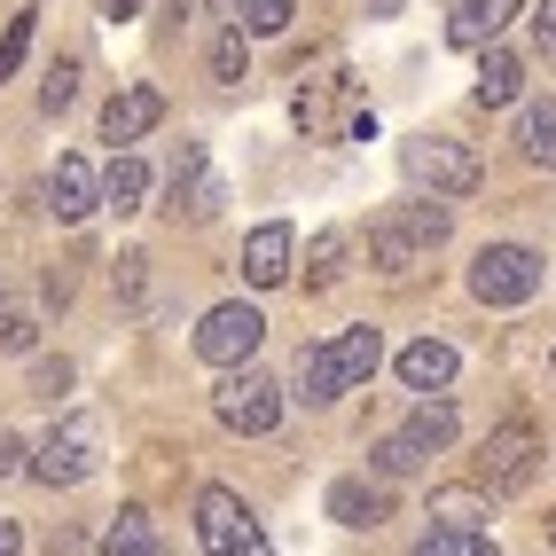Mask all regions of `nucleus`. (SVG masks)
Returning a JSON list of instances; mask_svg holds the SVG:
<instances>
[{
	"instance_id": "1",
	"label": "nucleus",
	"mask_w": 556,
	"mask_h": 556,
	"mask_svg": "<svg viewBox=\"0 0 556 556\" xmlns=\"http://www.w3.org/2000/svg\"><path fill=\"white\" fill-rule=\"evenodd\" d=\"M447 228H455V212H447V197H416V204H392L377 228H368V267L377 275H416L424 258L447 243Z\"/></svg>"
},
{
	"instance_id": "2",
	"label": "nucleus",
	"mask_w": 556,
	"mask_h": 556,
	"mask_svg": "<svg viewBox=\"0 0 556 556\" xmlns=\"http://www.w3.org/2000/svg\"><path fill=\"white\" fill-rule=\"evenodd\" d=\"M400 165H407V180H416V189H431V197H470L478 180H486V165H478L463 141H447V134L400 141Z\"/></svg>"
},
{
	"instance_id": "3",
	"label": "nucleus",
	"mask_w": 556,
	"mask_h": 556,
	"mask_svg": "<svg viewBox=\"0 0 556 556\" xmlns=\"http://www.w3.org/2000/svg\"><path fill=\"white\" fill-rule=\"evenodd\" d=\"M197 541H204V556H275V541L258 533V517L228 486H204L197 494Z\"/></svg>"
},
{
	"instance_id": "4",
	"label": "nucleus",
	"mask_w": 556,
	"mask_h": 556,
	"mask_svg": "<svg viewBox=\"0 0 556 556\" xmlns=\"http://www.w3.org/2000/svg\"><path fill=\"white\" fill-rule=\"evenodd\" d=\"M541 290V251H526V243H486L470 258V299L478 306H526Z\"/></svg>"
},
{
	"instance_id": "5",
	"label": "nucleus",
	"mask_w": 556,
	"mask_h": 556,
	"mask_svg": "<svg viewBox=\"0 0 556 556\" xmlns=\"http://www.w3.org/2000/svg\"><path fill=\"white\" fill-rule=\"evenodd\" d=\"M533 470H541V431H533V424H502V431L486 439V455H478V486L502 502V494H526Z\"/></svg>"
},
{
	"instance_id": "6",
	"label": "nucleus",
	"mask_w": 556,
	"mask_h": 556,
	"mask_svg": "<svg viewBox=\"0 0 556 556\" xmlns=\"http://www.w3.org/2000/svg\"><path fill=\"white\" fill-rule=\"evenodd\" d=\"M94 416H63L48 439H40V455H31V478L40 486H79V478H94Z\"/></svg>"
},
{
	"instance_id": "7",
	"label": "nucleus",
	"mask_w": 556,
	"mask_h": 556,
	"mask_svg": "<svg viewBox=\"0 0 556 556\" xmlns=\"http://www.w3.org/2000/svg\"><path fill=\"white\" fill-rule=\"evenodd\" d=\"M212 407H219V424H228V431L258 439V431H275V424H282V384H275V377H258V368H236V377L212 392Z\"/></svg>"
},
{
	"instance_id": "8",
	"label": "nucleus",
	"mask_w": 556,
	"mask_h": 556,
	"mask_svg": "<svg viewBox=\"0 0 556 556\" xmlns=\"http://www.w3.org/2000/svg\"><path fill=\"white\" fill-rule=\"evenodd\" d=\"M258 338H267V314L258 306H212L204 321H197V353L212 361V368H236V361H251L258 353Z\"/></svg>"
},
{
	"instance_id": "9",
	"label": "nucleus",
	"mask_w": 556,
	"mask_h": 556,
	"mask_svg": "<svg viewBox=\"0 0 556 556\" xmlns=\"http://www.w3.org/2000/svg\"><path fill=\"white\" fill-rule=\"evenodd\" d=\"M219 204H228V180L212 173V157H204V141H189L180 150V165H173V219H189V228H204V219H219Z\"/></svg>"
},
{
	"instance_id": "10",
	"label": "nucleus",
	"mask_w": 556,
	"mask_h": 556,
	"mask_svg": "<svg viewBox=\"0 0 556 556\" xmlns=\"http://www.w3.org/2000/svg\"><path fill=\"white\" fill-rule=\"evenodd\" d=\"M165 126V94L157 87H126V94H110L102 110V141H118V150H134L141 134H157Z\"/></svg>"
},
{
	"instance_id": "11",
	"label": "nucleus",
	"mask_w": 556,
	"mask_h": 556,
	"mask_svg": "<svg viewBox=\"0 0 556 556\" xmlns=\"http://www.w3.org/2000/svg\"><path fill=\"white\" fill-rule=\"evenodd\" d=\"M102 204V180H94V165L71 150V157H55V173H48V212L55 219H87Z\"/></svg>"
},
{
	"instance_id": "12",
	"label": "nucleus",
	"mask_w": 556,
	"mask_h": 556,
	"mask_svg": "<svg viewBox=\"0 0 556 556\" xmlns=\"http://www.w3.org/2000/svg\"><path fill=\"white\" fill-rule=\"evenodd\" d=\"M329 517H338V526H384L392 517V478H338V486H329Z\"/></svg>"
},
{
	"instance_id": "13",
	"label": "nucleus",
	"mask_w": 556,
	"mask_h": 556,
	"mask_svg": "<svg viewBox=\"0 0 556 556\" xmlns=\"http://www.w3.org/2000/svg\"><path fill=\"white\" fill-rule=\"evenodd\" d=\"M338 392H353L338 338H329V345H306V353H299V400H306V407H321V400H338Z\"/></svg>"
},
{
	"instance_id": "14",
	"label": "nucleus",
	"mask_w": 556,
	"mask_h": 556,
	"mask_svg": "<svg viewBox=\"0 0 556 556\" xmlns=\"http://www.w3.org/2000/svg\"><path fill=\"white\" fill-rule=\"evenodd\" d=\"M509 16H517V0H463L447 16V48H494Z\"/></svg>"
},
{
	"instance_id": "15",
	"label": "nucleus",
	"mask_w": 556,
	"mask_h": 556,
	"mask_svg": "<svg viewBox=\"0 0 556 556\" xmlns=\"http://www.w3.org/2000/svg\"><path fill=\"white\" fill-rule=\"evenodd\" d=\"M455 431H463V424H455V407H447V400H424L416 416L400 424V439H407V455H416V463L447 455V447H455Z\"/></svg>"
},
{
	"instance_id": "16",
	"label": "nucleus",
	"mask_w": 556,
	"mask_h": 556,
	"mask_svg": "<svg viewBox=\"0 0 556 556\" xmlns=\"http://www.w3.org/2000/svg\"><path fill=\"white\" fill-rule=\"evenodd\" d=\"M400 384H407V392H447V384H455V345L416 338V345L400 353Z\"/></svg>"
},
{
	"instance_id": "17",
	"label": "nucleus",
	"mask_w": 556,
	"mask_h": 556,
	"mask_svg": "<svg viewBox=\"0 0 556 556\" xmlns=\"http://www.w3.org/2000/svg\"><path fill=\"white\" fill-rule=\"evenodd\" d=\"M243 275H251L258 290H275V282L290 275V228H282V219L251 228V243H243Z\"/></svg>"
},
{
	"instance_id": "18",
	"label": "nucleus",
	"mask_w": 556,
	"mask_h": 556,
	"mask_svg": "<svg viewBox=\"0 0 556 556\" xmlns=\"http://www.w3.org/2000/svg\"><path fill=\"white\" fill-rule=\"evenodd\" d=\"M141 197H150V165H141L134 150H118L110 173H102V204L110 212H141Z\"/></svg>"
},
{
	"instance_id": "19",
	"label": "nucleus",
	"mask_w": 556,
	"mask_h": 556,
	"mask_svg": "<svg viewBox=\"0 0 556 556\" xmlns=\"http://www.w3.org/2000/svg\"><path fill=\"white\" fill-rule=\"evenodd\" d=\"M517 87H526V63L509 48H486V63H478V102L502 110V102H517Z\"/></svg>"
},
{
	"instance_id": "20",
	"label": "nucleus",
	"mask_w": 556,
	"mask_h": 556,
	"mask_svg": "<svg viewBox=\"0 0 556 556\" xmlns=\"http://www.w3.org/2000/svg\"><path fill=\"white\" fill-rule=\"evenodd\" d=\"M338 353H345V377H353V384H361V377H377V361H384V329L353 321L345 338H338Z\"/></svg>"
},
{
	"instance_id": "21",
	"label": "nucleus",
	"mask_w": 556,
	"mask_h": 556,
	"mask_svg": "<svg viewBox=\"0 0 556 556\" xmlns=\"http://www.w3.org/2000/svg\"><path fill=\"white\" fill-rule=\"evenodd\" d=\"M431 517H439V526H455V533H486L494 502H478V494H431Z\"/></svg>"
},
{
	"instance_id": "22",
	"label": "nucleus",
	"mask_w": 556,
	"mask_h": 556,
	"mask_svg": "<svg viewBox=\"0 0 556 556\" xmlns=\"http://www.w3.org/2000/svg\"><path fill=\"white\" fill-rule=\"evenodd\" d=\"M212 79H219V87H243V79H251V48H243V31H236V24L212 40Z\"/></svg>"
},
{
	"instance_id": "23",
	"label": "nucleus",
	"mask_w": 556,
	"mask_h": 556,
	"mask_svg": "<svg viewBox=\"0 0 556 556\" xmlns=\"http://www.w3.org/2000/svg\"><path fill=\"white\" fill-rule=\"evenodd\" d=\"M526 157L541 173H556V102H533L526 110Z\"/></svg>"
},
{
	"instance_id": "24",
	"label": "nucleus",
	"mask_w": 556,
	"mask_h": 556,
	"mask_svg": "<svg viewBox=\"0 0 556 556\" xmlns=\"http://www.w3.org/2000/svg\"><path fill=\"white\" fill-rule=\"evenodd\" d=\"M416 556H502L486 533H455V526H431L424 541H416Z\"/></svg>"
},
{
	"instance_id": "25",
	"label": "nucleus",
	"mask_w": 556,
	"mask_h": 556,
	"mask_svg": "<svg viewBox=\"0 0 556 556\" xmlns=\"http://www.w3.org/2000/svg\"><path fill=\"white\" fill-rule=\"evenodd\" d=\"M141 541H157L150 533V509H118V517H110V533H102V556H134Z\"/></svg>"
},
{
	"instance_id": "26",
	"label": "nucleus",
	"mask_w": 556,
	"mask_h": 556,
	"mask_svg": "<svg viewBox=\"0 0 556 556\" xmlns=\"http://www.w3.org/2000/svg\"><path fill=\"white\" fill-rule=\"evenodd\" d=\"M338 267H345V236L338 228H321L314 243H306V282L321 290V282H338Z\"/></svg>"
},
{
	"instance_id": "27",
	"label": "nucleus",
	"mask_w": 556,
	"mask_h": 556,
	"mask_svg": "<svg viewBox=\"0 0 556 556\" xmlns=\"http://www.w3.org/2000/svg\"><path fill=\"white\" fill-rule=\"evenodd\" d=\"M368 470H377V478H416L424 463H416V455H407V439L392 431V439H377V447H368Z\"/></svg>"
},
{
	"instance_id": "28",
	"label": "nucleus",
	"mask_w": 556,
	"mask_h": 556,
	"mask_svg": "<svg viewBox=\"0 0 556 556\" xmlns=\"http://www.w3.org/2000/svg\"><path fill=\"white\" fill-rule=\"evenodd\" d=\"M71 94H79V63H71V55H63V63L48 71V87H40V110H48V118H55V110H71Z\"/></svg>"
},
{
	"instance_id": "29",
	"label": "nucleus",
	"mask_w": 556,
	"mask_h": 556,
	"mask_svg": "<svg viewBox=\"0 0 556 556\" xmlns=\"http://www.w3.org/2000/svg\"><path fill=\"white\" fill-rule=\"evenodd\" d=\"M24 48H31V16H9V31H0V87L16 79V63H24Z\"/></svg>"
},
{
	"instance_id": "30",
	"label": "nucleus",
	"mask_w": 556,
	"mask_h": 556,
	"mask_svg": "<svg viewBox=\"0 0 556 556\" xmlns=\"http://www.w3.org/2000/svg\"><path fill=\"white\" fill-rule=\"evenodd\" d=\"M24 345H31V314L0 290V353H24Z\"/></svg>"
},
{
	"instance_id": "31",
	"label": "nucleus",
	"mask_w": 556,
	"mask_h": 556,
	"mask_svg": "<svg viewBox=\"0 0 556 556\" xmlns=\"http://www.w3.org/2000/svg\"><path fill=\"white\" fill-rule=\"evenodd\" d=\"M236 16L251 31H290V0H236Z\"/></svg>"
},
{
	"instance_id": "32",
	"label": "nucleus",
	"mask_w": 556,
	"mask_h": 556,
	"mask_svg": "<svg viewBox=\"0 0 556 556\" xmlns=\"http://www.w3.org/2000/svg\"><path fill=\"white\" fill-rule=\"evenodd\" d=\"M533 40L556 55V0H541V9H533Z\"/></svg>"
},
{
	"instance_id": "33",
	"label": "nucleus",
	"mask_w": 556,
	"mask_h": 556,
	"mask_svg": "<svg viewBox=\"0 0 556 556\" xmlns=\"http://www.w3.org/2000/svg\"><path fill=\"white\" fill-rule=\"evenodd\" d=\"M9 470H31V463H24V439L0 431V478H9Z\"/></svg>"
},
{
	"instance_id": "34",
	"label": "nucleus",
	"mask_w": 556,
	"mask_h": 556,
	"mask_svg": "<svg viewBox=\"0 0 556 556\" xmlns=\"http://www.w3.org/2000/svg\"><path fill=\"white\" fill-rule=\"evenodd\" d=\"M102 16H110V24H134V16H141V0H102Z\"/></svg>"
},
{
	"instance_id": "35",
	"label": "nucleus",
	"mask_w": 556,
	"mask_h": 556,
	"mask_svg": "<svg viewBox=\"0 0 556 556\" xmlns=\"http://www.w3.org/2000/svg\"><path fill=\"white\" fill-rule=\"evenodd\" d=\"M24 541H16V517H0V556H16Z\"/></svg>"
},
{
	"instance_id": "36",
	"label": "nucleus",
	"mask_w": 556,
	"mask_h": 556,
	"mask_svg": "<svg viewBox=\"0 0 556 556\" xmlns=\"http://www.w3.org/2000/svg\"><path fill=\"white\" fill-rule=\"evenodd\" d=\"M134 556H165V548H157V541H141V548H134Z\"/></svg>"
},
{
	"instance_id": "37",
	"label": "nucleus",
	"mask_w": 556,
	"mask_h": 556,
	"mask_svg": "<svg viewBox=\"0 0 556 556\" xmlns=\"http://www.w3.org/2000/svg\"><path fill=\"white\" fill-rule=\"evenodd\" d=\"M212 9H219V16H236V0H212Z\"/></svg>"
},
{
	"instance_id": "38",
	"label": "nucleus",
	"mask_w": 556,
	"mask_h": 556,
	"mask_svg": "<svg viewBox=\"0 0 556 556\" xmlns=\"http://www.w3.org/2000/svg\"><path fill=\"white\" fill-rule=\"evenodd\" d=\"M548 541H556V517H548Z\"/></svg>"
}]
</instances>
